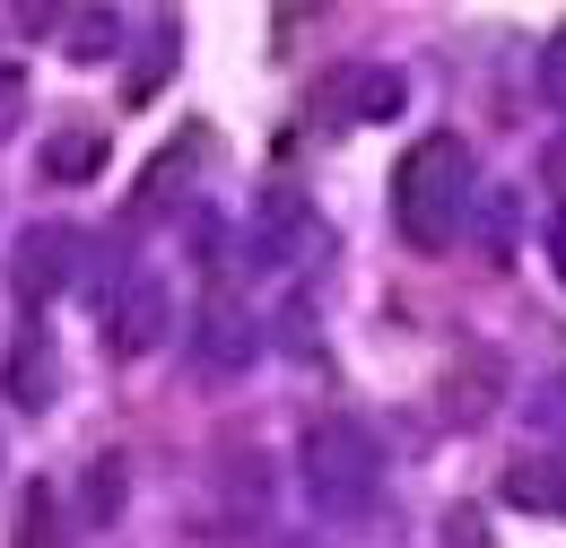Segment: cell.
<instances>
[{"label": "cell", "mask_w": 566, "mask_h": 548, "mask_svg": "<svg viewBox=\"0 0 566 548\" xmlns=\"http://www.w3.org/2000/svg\"><path fill=\"white\" fill-rule=\"evenodd\" d=\"M462 201H471V157H462L453 131L419 139V148L392 166V226H401L410 253H444V244L462 235Z\"/></svg>", "instance_id": "1"}, {"label": "cell", "mask_w": 566, "mask_h": 548, "mask_svg": "<svg viewBox=\"0 0 566 548\" xmlns=\"http://www.w3.org/2000/svg\"><path fill=\"white\" fill-rule=\"evenodd\" d=\"M305 496H314L323 523H357V514H375V496H384V444H375L366 418L332 410V418L305 426Z\"/></svg>", "instance_id": "2"}, {"label": "cell", "mask_w": 566, "mask_h": 548, "mask_svg": "<svg viewBox=\"0 0 566 548\" xmlns=\"http://www.w3.org/2000/svg\"><path fill=\"white\" fill-rule=\"evenodd\" d=\"M296 253H314V209L296 183H262L253 192V218H244V262L253 271H280Z\"/></svg>", "instance_id": "3"}, {"label": "cell", "mask_w": 566, "mask_h": 548, "mask_svg": "<svg viewBox=\"0 0 566 548\" xmlns=\"http://www.w3.org/2000/svg\"><path fill=\"white\" fill-rule=\"evenodd\" d=\"M401 105H410V87L392 62H340L314 87V114H332V123H392Z\"/></svg>", "instance_id": "4"}, {"label": "cell", "mask_w": 566, "mask_h": 548, "mask_svg": "<svg viewBox=\"0 0 566 548\" xmlns=\"http://www.w3.org/2000/svg\"><path fill=\"white\" fill-rule=\"evenodd\" d=\"M166 323H175V296H166L157 278H132V287L105 305V357H114V366L148 357V348L166 340Z\"/></svg>", "instance_id": "5"}, {"label": "cell", "mask_w": 566, "mask_h": 548, "mask_svg": "<svg viewBox=\"0 0 566 548\" xmlns=\"http://www.w3.org/2000/svg\"><path fill=\"white\" fill-rule=\"evenodd\" d=\"M9 278H18V296H27V305L62 296V287L78 278V235H71V226H27V235H18Z\"/></svg>", "instance_id": "6"}, {"label": "cell", "mask_w": 566, "mask_h": 548, "mask_svg": "<svg viewBox=\"0 0 566 548\" xmlns=\"http://www.w3.org/2000/svg\"><path fill=\"white\" fill-rule=\"evenodd\" d=\"M253 348H262V323H253V314H235V305H201V314H192V357H201L210 375L253 366Z\"/></svg>", "instance_id": "7"}, {"label": "cell", "mask_w": 566, "mask_h": 548, "mask_svg": "<svg viewBox=\"0 0 566 548\" xmlns=\"http://www.w3.org/2000/svg\"><path fill=\"white\" fill-rule=\"evenodd\" d=\"M53 392H62V366H53V340H44V331H27V340L9 348V401H18V410H53Z\"/></svg>", "instance_id": "8"}, {"label": "cell", "mask_w": 566, "mask_h": 548, "mask_svg": "<svg viewBox=\"0 0 566 548\" xmlns=\"http://www.w3.org/2000/svg\"><path fill=\"white\" fill-rule=\"evenodd\" d=\"M505 505H532V514H558L566 523V453L514 462V471H505Z\"/></svg>", "instance_id": "9"}, {"label": "cell", "mask_w": 566, "mask_h": 548, "mask_svg": "<svg viewBox=\"0 0 566 548\" xmlns=\"http://www.w3.org/2000/svg\"><path fill=\"white\" fill-rule=\"evenodd\" d=\"M123 496H132L123 453H96V462H87V479H78V523H87V531H105V523L123 514Z\"/></svg>", "instance_id": "10"}, {"label": "cell", "mask_w": 566, "mask_h": 548, "mask_svg": "<svg viewBox=\"0 0 566 548\" xmlns=\"http://www.w3.org/2000/svg\"><path fill=\"white\" fill-rule=\"evenodd\" d=\"M105 157H114L105 131H62V139H44V183H87Z\"/></svg>", "instance_id": "11"}, {"label": "cell", "mask_w": 566, "mask_h": 548, "mask_svg": "<svg viewBox=\"0 0 566 548\" xmlns=\"http://www.w3.org/2000/svg\"><path fill=\"white\" fill-rule=\"evenodd\" d=\"M462 209H480V244L505 262V253H514V192H505V183H489V192H471Z\"/></svg>", "instance_id": "12"}, {"label": "cell", "mask_w": 566, "mask_h": 548, "mask_svg": "<svg viewBox=\"0 0 566 548\" xmlns=\"http://www.w3.org/2000/svg\"><path fill=\"white\" fill-rule=\"evenodd\" d=\"M114 44H123V18H114V9H78L71 18V53L78 62H105Z\"/></svg>", "instance_id": "13"}, {"label": "cell", "mask_w": 566, "mask_h": 548, "mask_svg": "<svg viewBox=\"0 0 566 548\" xmlns=\"http://www.w3.org/2000/svg\"><path fill=\"white\" fill-rule=\"evenodd\" d=\"M53 523H62L53 487H27V548H53Z\"/></svg>", "instance_id": "14"}, {"label": "cell", "mask_w": 566, "mask_h": 548, "mask_svg": "<svg viewBox=\"0 0 566 548\" xmlns=\"http://www.w3.org/2000/svg\"><path fill=\"white\" fill-rule=\"evenodd\" d=\"M541 96L566 114V35H549V44H541Z\"/></svg>", "instance_id": "15"}, {"label": "cell", "mask_w": 566, "mask_h": 548, "mask_svg": "<svg viewBox=\"0 0 566 548\" xmlns=\"http://www.w3.org/2000/svg\"><path fill=\"white\" fill-rule=\"evenodd\" d=\"M532 426H566V375H549V383L532 392Z\"/></svg>", "instance_id": "16"}, {"label": "cell", "mask_w": 566, "mask_h": 548, "mask_svg": "<svg viewBox=\"0 0 566 548\" xmlns=\"http://www.w3.org/2000/svg\"><path fill=\"white\" fill-rule=\"evenodd\" d=\"M541 175H549V183H566V139L549 148V157H541Z\"/></svg>", "instance_id": "17"}, {"label": "cell", "mask_w": 566, "mask_h": 548, "mask_svg": "<svg viewBox=\"0 0 566 548\" xmlns=\"http://www.w3.org/2000/svg\"><path fill=\"white\" fill-rule=\"evenodd\" d=\"M558 271H566V218H558Z\"/></svg>", "instance_id": "18"}]
</instances>
